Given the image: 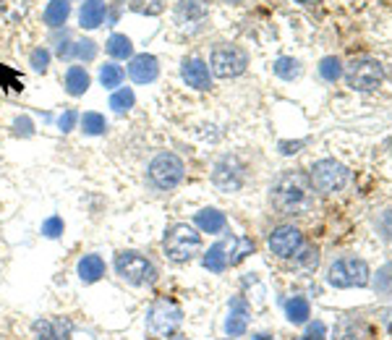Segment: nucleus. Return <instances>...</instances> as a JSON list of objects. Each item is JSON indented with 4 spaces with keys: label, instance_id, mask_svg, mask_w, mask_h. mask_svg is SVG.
Listing matches in <instances>:
<instances>
[{
    "label": "nucleus",
    "instance_id": "8",
    "mask_svg": "<svg viewBox=\"0 0 392 340\" xmlns=\"http://www.w3.org/2000/svg\"><path fill=\"white\" fill-rule=\"evenodd\" d=\"M384 79V65L374 58H359V60H353L348 65V71H345V81H348V87L356 92H371L376 90Z\"/></svg>",
    "mask_w": 392,
    "mask_h": 340
},
{
    "label": "nucleus",
    "instance_id": "7",
    "mask_svg": "<svg viewBox=\"0 0 392 340\" xmlns=\"http://www.w3.org/2000/svg\"><path fill=\"white\" fill-rule=\"evenodd\" d=\"M248 65V55L246 50H240L238 45H217L212 50V55H209V71L220 76V79H233V76H240V73L246 71Z\"/></svg>",
    "mask_w": 392,
    "mask_h": 340
},
{
    "label": "nucleus",
    "instance_id": "15",
    "mask_svg": "<svg viewBox=\"0 0 392 340\" xmlns=\"http://www.w3.org/2000/svg\"><path fill=\"white\" fill-rule=\"evenodd\" d=\"M233 246H235V238H233V235L228 238V241L215 243V246L204 254V267H207L209 272H225V270L231 267Z\"/></svg>",
    "mask_w": 392,
    "mask_h": 340
},
{
    "label": "nucleus",
    "instance_id": "44",
    "mask_svg": "<svg viewBox=\"0 0 392 340\" xmlns=\"http://www.w3.org/2000/svg\"><path fill=\"white\" fill-rule=\"evenodd\" d=\"M173 340H189V338H173Z\"/></svg>",
    "mask_w": 392,
    "mask_h": 340
},
{
    "label": "nucleus",
    "instance_id": "20",
    "mask_svg": "<svg viewBox=\"0 0 392 340\" xmlns=\"http://www.w3.org/2000/svg\"><path fill=\"white\" fill-rule=\"evenodd\" d=\"M89 73L84 65H71L68 71H65V92L71 95V97H81L84 92L89 90Z\"/></svg>",
    "mask_w": 392,
    "mask_h": 340
},
{
    "label": "nucleus",
    "instance_id": "32",
    "mask_svg": "<svg viewBox=\"0 0 392 340\" xmlns=\"http://www.w3.org/2000/svg\"><path fill=\"white\" fill-rule=\"evenodd\" d=\"M29 63L37 73H45L50 68V50L48 48H37L32 50V55H29Z\"/></svg>",
    "mask_w": 392,
    "mask_h": 340
},
{
    "label": "nucleus",
    "instance_id": "24",
    "mask_svg": "<svg viewBox=\"0 0 392 340\" xmlns=\"http://www.w3.org/2000/svg\"><path fill=\"white\" fill-rule=\"evenodd\" d=\"M105 50H107V55L118 58V60L134 58V45H131L126 34H110V40L105 42Z\"/></svg>",
    "mask_w": 392,
    "mask_h": 340
},
{
    "label": "nucleus",
    "instance_id": "6",
    "mask_svg": "<svg viewBox=\"0 0 392 340\" xmlns=\"http://www.w3.org/2000/svg\"><path fill=\"white\" fill-rule=\"evenodd\" d=\"M348 179H351V170L345 168L343 162H335V160H319L312 168V173H309V181H312L314 191H319V194L343 191Z\"/></svg>",
    "mask_w": 392,
    "mask_h": 340
},
{
    "label": "nucleus",
    "instance_id": "23",
    "mask_svg": "<svg viewBox=\"0 0 392 340\" xmlns=\"http://www.w3.org/2000/svg\"><path fill=\"white\" fill-rule=\"evenodd\" d=\"M207 11V0H176V14L181 21H201Z\"/></svg>",
    "mask_w": 392,
    "mask_h": 340
},
{
    "label": "nucleus",
    "instance_id": "31",
    "mask_svg": "<svg viewBox=\"0 0 392 340\" xmlns=\"http://www.w3.org/2000/svg\"><path fill=\"white\" fill-rule=\"evenodd\" d=\"M134 102H137V97H134V92L131 90H118L115 95L110 97V107L115 110L118 115L128 113L131 107H134Z\"/></svg>",
    "mask_w": 392,
    "mask_h": 340
},
{
    "label": "nucleus",
    "instance_id": "34",
    "mask_svg": "<svg viewBox=\"0 0 392 340\" xmlns=\"http://www.w3.org/2000/svg\"><path fill=\"white\" fill-rule=\"evenodd\" d=\"M134 11L154 16V14H160L162 11V0H134Z\"/></svg>",
    "mask_w": 392,
    "mask_h": 340
},
{
    "label": "nucleus",
    "instance_id": "25",
    "mask_svg": "<svg viewBox=\"0 0 392 340\" xmlns=\"http://www.w3.org/2000/svg\"><path fill=\"white\" fill-rule=\"evenodd\" d=\"M285 314L293 324H304L312 314V307H309V301L304 296H293L290 301H285Z\"/></svg>",
    "mask_w": 392,
    "mask_h": 340
},
{
    "label": "nucleus",
    "instance_id": "41",
    "mask_svg": "<svg viewBox=\"0 0 392 340\" xmlns=\"http://www.w3.org/2000/svg\"><path fill=\"white\" fill-rule=\"evenodd\" d=\"M251 340H275L272 335H265V332H259V335H254Z\"/></svg>",
    "mask_w": 392,
    "mask_h": 340
},
{
    "label": "nucleus",
    "instance_id": "43",
    "mask_svg": "<svg viewBox=\"0 0 392 340\" xmlns=\"http://www.w3.org/2000/svg\"><path fill=\"white\" fill-rule=\"evenodd\" d=\"M225 3H243V0H225Z\"/></svg>",
    "mask_w": 392,
    "mask_h": 340
},
{
    "label": "nucleus",
    "instance_id": "12",
    "mask_svg": "<svg viewBox=\"0 0 392 340\" xmlns=\"http://www.w3.org/2000/svg\"><path fill=\"white\" fill-rule=\"evenodd\" d=\"M181 76L194 90H209L212 87V71L199 58H186L184 65H181Z\"/></svg>",
    "mask_w": 392,
    "mask_h": 340
},
{
    "label": "nucleus",
    "instance_id": "21",
    "mask_svg": "<svg viewBox=\"0 0 392 340\" xmlns=\"http://www.w3.org/2000/svg\"><path fill=\"white\" fill-rule=\"evenodd\" d=\"M194 220H196L201 233H223L225 225H228V218H225V212L220 210H201L196 212Z\"/></svg>",
    "mask_w": 392,
    "mask_h": 340
},
{
    "label": "nucleus",
    "instance_id": "18",
    "mask_svg": "<svg viewBox=\"0 0 392 340\" xmlns=\"http://www.w3.org/2000/svg\"><path fill=\"white\" fill-rule=\"evenodd\" d=\"M369 335V327L359 317H343L335 324V340H364Z\"/></svg>",
    "mask_w": 392,
    "mask_h": 340
},
{
    "label": "nucleus",
    "instance_id": "27",
    "mask_svg": "<svg viewBox=\"0 0 392 340\" xmlns=\"http://www.w3.org/2000/svg\"><path fill=\"white\" fill-rule=\"evenodd\" d=\"M123 68H120L118 63H105L100 65V84H102L105 90H115V87H120L123 84Z\"/></svg>",
    "mask_w": 392,
    "mask_h": 340
},
{
    "label": "nucleus",
    "instance_id": "26",
    "mask_svg": "<svg viewBox=\"0 0 392 340\" xmlns=\"http://www.w3.org/2000/svg\"><path fill=\"white\" fill-rule=\"evenodd\" d=\"M293 260H296V265L301 270H317V265H319V249L312 246V243H301L298 251L293 254Z\"/></svg>",
    "mask_w": 392,
    "mask_h": 340
},
{
    "label": "nucleus",
    "instance_id": "4",
    "mask_svg": "<svg viewBox=\"0 0 392 340\" xmlns=\"http://www.w3.org/2000/svg\"><path fill=\"white\" fill-rule=\"evenodd\" d=\"M147 176H149V184L154 188H160V191H170V188H176L186 176V165L184 160L173 152H160L149 162V170H147Z\"/></svg>",
    "mask_w": 392,
    "mask_h": 340
},
{
    "label": "nucleus",
    "instance_id": "42",
    "mask_svg": "<svg viewBox=\"0 0 392 340\" xmlns=\"http://www.w3.org/2000/svg\"><path fill=\"white\" fill-rule=\"evenodd\" d=\"M296 3H301V6H317V3H322V0H296Z\"/></svg>",
    "mask_w": 392,
    "mask_h": 340
},
{
    "label": "nucleus",
    "instance_id": "30",
    "mask_svg": "<svg viewBox=\"0 0 392 340\" xmlns=\"http://www.w3.org/2000/svg\"><path fill=\"white\" fill-rule=\"evenodd\" d=\"M319 76L324 81H337L340 76H343V63L337 60L335 55H329V58H322V63H319Z\"/></svg>",
    "mask_w": 392,
    "mask_h": 340
},
{
    "label": "nucleus",
    "instance_id": "36",
    "mask_svg": "<svg viewBox=\"0 0 392 340\" xmlns=\"http://www.w3.org/2000/svg\"><path fill=\"white\" fill-rule=\"evenodd\" d=\"M238 249L233 251V257H231V265H238L243 257H248L251 251H254V243H251V238H238Z\"/></svg>",
    "mask_w": 392,
    "mask_h": 340
},
{
    "label": "nucleus",
    "instance_id": "5",
    "mask_svg": "<svg viewBox=\"0 0 392 340\" xmlns=\"http://www.w3.org/2000/svg\"><path fill=\"white\" fill-rule=\"evenodd\" d=\"M115 272L131 285H152L157 280V267L139 251H120L115 257Z\"/></svg>",
    "mask_w": 392,
    "mask_h": 340
},
{
    "label": "nucleus",
    "instance_id": "28",
    "mask_svg": "<svg viewBox=\"0 0 392 340\" xmlns=\"http://www.w3.org/2000/svg\"><path fill=\"white\" fill-rule=\"evenodd\" d=\"M79 121H81V131L89 134V137H100V134L107 131V121H105L102 113H84Z\"/></svg>",
    "mask_w": 392,
    "mask_h": 340
},
{
    "label": "nucleus",
    "instance_id": "29",
    "mask_svg": "<svg viewBox=\"0 0 392 340\" xmlns=\"http://www.w3.org/2000/svg\"><path fill=\"white\" fill-rule=\"evenodd\" d=\"M275 73L285 81L296 79L298 73H301V63H298L296 58H277V60H275Z\"/></svg>",
    "mask_w": 392,
    "mask_h": 340
},
{
    "label": "nucleus",
    "instance_id": "3",
    "mask_svg": "<svg viewBox=\"0 0 392 340\" xmlns=\"http://www.w3.org/2000/svg\"><path fill=\"white\" fill-rule=\"evenodd\" d=\"M165 254L173 262H189L201 251V235L186 223H178L165 233Z\"/></svg>",
    "mask_w": 392,
    "mask_h": 340
},
{
    "label": "nucleus",
    "instance_id": "17",
    "mask_svg": "<svg viewBox=\"0 0 392 340\" xmlns=\"http://www.w3.org/2000/svg\"><path fill=\"white\" fill-rule=\"evenodd\" d=\"M107 16V3L105 0H84L79 11V21L84 29H97Z\"/></svg>",
    "mask_w": 392,
    "mask_h": 340
},
{
    "label": "nucleus",
    "instance_id": "45",
    "mask_svg": "<svg viewBox=\"0 0 392 340\" xmlns=\"http://www.w3.org/2000/svg\"><path fill=\"white\" fill-rule=\"evenodd\" d=\"M301 340H304V338H301Z\"/></svg>",
    "mask_w": 392,
    "mask_h": 340
},
{
    "label": "nucleus",
    "instance_id": "39",
    "mask_svg": "<svg viewBox=\"0 0 392 340\" xmlns=\"http://www.w3.org/2000/svg\"><path fill=\"white\" fill-rule=\"evenodd\" d=\"M16 134L29 137V134H32V121H29V118H16Z\"/></svg>",
    "mask_w": 392,
    "mask_h": 340
},
{
    "label": "nucleus",
    "instance_id": "37",
    "mask_svg": "<svg viewBox=\"0 0 392 340\" xmlns=\"http://www.w3.org/2000/svg\"><path fill=\"white\" fill-rule=\"evenodd\" d=\"M324 335H327V327H324V322H312V324H309V330H306V338L304 340H327Z\"/></svg>",
    "mask_w": 392,
    "mask_h": 340
},
{
    "label": "nucleus",
    "instance_id": "35",
    "mask_svg": "<svg viewBox=\"0 0 392 340\" xmlns=\"http://www.w3.org/2000/svg\"><path fill=\"white\" fill-rule=\"evenodd\" d=\"M42 233L48 235V238H58V235H63V220L60 218H48L42 223Z\"/></svg>",
    "mask_w": 392,
    "mask_h": 340
},
{
    "label": "nucleus",
    "instance_id": "38",
    "mask_svg": "<svg viewBox=\"0 0 392 340\" xmlns=\"http://www.w3.org/2000/svg\"><path fill=\"white\" fill-rule=\"evenodd\" d=\"M76 121H79V113H76V110H65V113L58 118V126H60V131H71Z\"/></svg>",
    "mask_w": 392,
    "mask_h": 340
},
{
    "label": "nucleus",
    "instance_id": "40",
    "mask_svg": "<svg viewBox=\"0 0 392 340\" xmlns=\"http://www.w3.org/2000/svg\"><path fill=\"white\" fill-rule=\"evenodd\" d=\"M282 152L285 154H290V152H298V147H301V142H296V144H285V142H282Z\"/></svg>",
    "mask_w": 392,
    "mask_h": 340
},
{
    "label": "nucleus",
    "instance_id": "1",
    "mask_svg": "<svg viewBox=\"0 0 392 340\" xmlns=\"http://www.w3.org/2000/svg\"><path fill=\"white\" fill-rule=\"evenodd\" d=\"M270 202L280 215H306L314 207V186L301 170H285L270 188Z\"/></svg>",
    "mask_w": 392,
    "mask_h": 340
},
{
    "label": "nucleus",
    "instance_id": "14",
    "mask_svg": "<svg viewBox=\"0 0 392 340\" xmlns=\"http://www.w3.org/2000/svg\"><path fill=\"white\" fill-rule=\"evenodd\" d=\"M37 340H71V322L58 317V319H37L34 322Z\"/></svg>",
    "mask_w": 392,
    "mask_h": 340
},
{
    "label": "nucleus",
    "instance_id": "16",
    "mask_svg": "<svg viewBox=\"0 0 392 340\" xmlns=\"http://www.w3.org/2000/svg\"><path fill=\"white\" fill-rule=\"evenodd\" d=\"M246 324H248V304L243 299H233L231 317L225 319V332L231 338H240V335H246Z\"/></svg>",
    "mask_w": 392,
    "mask_h": 340
},
{
    "label": "nucleus",
    "instance_id": "10",
    "mask_svg": "<svg viewBox=\"0 0 392 340\" xmlns=\"http://www.w3.org/2000/svg\"><path fill=\"white\" fill-rule=\"evenodd\" d=\"M212 181H215V186L223 188V191H238V188L243 186V168L238 165L235 157H223V160L215 165Z\"/></svg>",
    "mask_w": 392,
    "mask_h": 340
},
{
    "label": "nucleus",
    "instance_id": "2",
    "mask_svg": "<svg viewBox=\"0 0 392 340\" xmlns=\"http://www.w3.org/2000/svg\"><path fill=\"white\" fill-rule=\"evenodd\" d=\"M184 324V309L178 307L176 301L170 299H157L147 312V327L154 338H170L176 335L178 327Z\"/></svg>",
    "mask_w": 392,
    "mask_h": 340
},
{
    "label": "nucleus",
    "instance_id": "33",
    "mask_svg": "<svg viewBox=\"0 0 392 340\" xmlns=\"http://www.w3.org/2000/svg\"><path fill=\"white\" fill-rule=\"evenodd\" d=\"M73 55L79 58V60H92V58L97 55V42L95 40H79L76 45H73Z\"/></svg>",
    "mask_w": 392,
    "mask_h": 340
},
{
    "label": "nucleus",
    "instance_id": "22",
    "mask_svg": "<svg viewBox=\"0 0 392 340\" xmlns=\"http://www.w3.org/2000/svg\"><path fill=\"white\" fill-rule=\"evenodd\" d=\"M71 16V0H50L48 9H45V24L50 29H58L63 26Z\"/></svg>",
    "mask_w": 392,
    "mask_h": 340
},
{
    "label": "nucleus",
    "instance_id": "11",
    "mask_svg": "<svg viewBox=\"0 0 392 340\" xmlns=\"http://www.w3.org/2000/svg\"><path fill=\"white\" fill-rule=\"evenodd\" d=\"M301 243H304V238H301V230H298V228H293V225L275 228L272 235H270V249H272V254L282 257V260L293 257Z\"/></svg>",
    "mask_w": 392,
    "mask_h": 340
},
{
    "label": "nucleus",
    "instance_id": "13",
    "mask_svg": "<svg viewBox=\"0 0 392 340\" xmlns=\"http://www.w3.org/2000/svg\"><path fill=\"white\" fill-rule=\"evenodd\" d=\"M157 73H160V63H157V58L149 55V53L134 55L131 63H128V76L137 81V84H149V81L157 79Z\"/></svg>",
    "mask_w": 392,
    "mask_h": 340
},
{
    "label": "nucleus",
    "instance_id": "19",
    "mask_svg": "<svg viewBox=\"0 0 392 340\" xmlns=\"http://www.w3.org/2000/svg\"><path fill=\"white\" fill-rule=\"evenodd\" d=\"M76 272H79L81 283H97V280L105 275V260L100 254H87V257L79 260Z\"/></svg>",
    "mask_w": 392,
    "mask_h": 340
},
{
    "label": "nucleus",
    "instance_id": "9",
    "mask_svg": "<svg viewBox=\"0 0 392 340\" xmlns=\"http://www.w3.org/2000/svg\"><path fill=\"white\" fill-rule=\"evenodd\" d=\"M369 265L364 260H356V257H348V260H337L332 267H329V283L335 288H364L369 285Z\"/></svg>",
    "mask_w": 392,
    "mask_h": 340
}]
</instances>
